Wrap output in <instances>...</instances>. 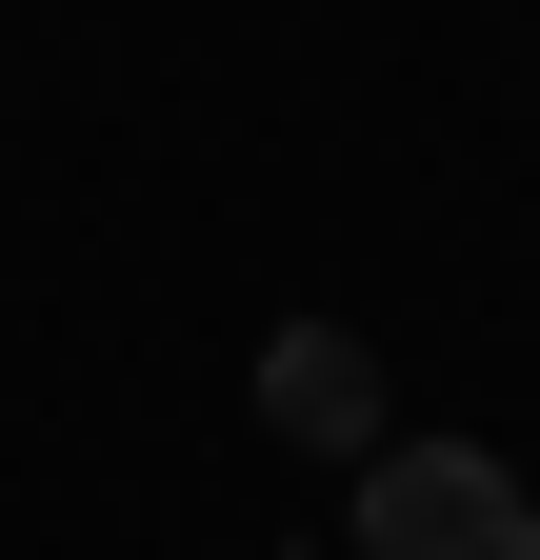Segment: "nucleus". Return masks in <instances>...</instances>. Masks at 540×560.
I'll list each match as a JSON object with an SVG mask.
<instances>
[{
  "mask_svg": "<svg viewBox=\"0 0 540 560\" xmlns=\"http://www.w3.org/2000/svg\"><path fill=\"white\" fill-rule=\"evenodd\" d=\"M361 560H540V480L501 441H380L361 460Z\"/></svg>",
  "mask_w": 540,
  "mask_h": 560,
  "instance_id": "1",
  "label": "nucleus"
},
{
  "mask_svg": "<svg viewBox=\"0 0 540 560\" xmlns=\"http://www.w3.org/2000/svg\"><path fill=\"white\" fill-rule=\"evenodd\" d=\"M260 420H281L301 460H380L400 420H380V361H361V320H281L260 340Z\"/></svg>",
  "mask_w": 540,
  "mask_h": 560,
  "instance_id": "2",
  "label": "nucleus"
}]
</instances>
